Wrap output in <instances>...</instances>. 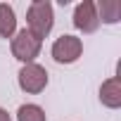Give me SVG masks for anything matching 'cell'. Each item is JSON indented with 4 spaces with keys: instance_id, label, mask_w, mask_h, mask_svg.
<instances>
[{
    "instance_id": "obj_6",
    "label": "cell",
    "mask_w": 121,
    "mask_h": 121,
    "mask_svg": "<svg viewBox=\"0 0 121 121\" xmlns=\"http://www.w3.org/2000/svg\"><path fill=\"white\" fill-rule=\"evenodd\" d=\"M100 102L107 109H119L121 107V78L119 76H109L107 81H102V86H100Z\"/></svg>"
},
{
    "instance_id": "obj_9",
    "label": "cell",
    "mask_w": 121,
    "mask_h": 121,
    "mask_svg": "<svg viewBox=\"0 0 121 121\" xmlns=\"http://www.w3.org/2000/svg\"><path fill=\"white\" fill-rule=\"evenodd\" d=\"M17 121H48L45 116V109L36 102H26V104H19L17 109Z\"/></svg>"
},
{
    "instance_id": "obj_4",
    "label": "cell",
    "mask_w": 121,
    "mask_h": 121,
    "mask_svg": "<svg viewBox=\"0 0 121 121\" xmlns=\"http://www.w3.org/2000/svg\"><path fill=\"white\" fill-rule=\"evenodd\" d=\"M17 83L24 93L29 95H38L48 88L50 83V76L45 71V67H40L38 62H31V64H22L19 74H17Z\"/></svg>"
},
{
    "instance_id": "obj_8",
    "label": "cell",
    "mask_w": 121,
    "mask_h": 121,
    "mask_svg": "<svg viewBox=\"0 0 121 121\" xmlns=\"http://www.w3.org/2000/svg\"><path fill=\"white\" fill-rule=\"evenodd\" d=\"M17 33V14L14 7L0 3V38H12Z\"/></svg>"
},
{
    "instance_id": "obj_1",
    "label": "cell",
    "mask_w": 121,
    "mask_h": 121,
    "mask_svg": "<svg viewBox=\"0 0 121 121\" xmlns=\"http://www.w3.org/2000/svg\"><path fill=\"white\" fill-rule=\"evenodd\" d=\"M55 26V10L50 0H33L26 10V31H31L36 38H45L50 36Z\"/></svg>"
},
{
    "instance_id": "obj_7",
    "label": "cell",
    "mask_w": 121,
    "mask_h": 121,
    "mask_svg": "<svg viewBox=\"0 0 121 121\" xmlns=\"http://www.w3.org/2000/svg\"><path fill=\"white\" fill-rule=\"evenodd\" d=\"M97 5V17L100 24H119L121 22V3L119 0H102Z\"/></svg>"
},
{
    "instance_id": "obj_5",
    "label": "cell",
    "mask_w": 121,
    "mask_h": 121,
    "mask_svg": "<svg viewBox=\"0 0 121 121\" xmlns=\"http://www.w3.org/2000/svg\"><path fill=\"white\" fill-rule=\"evenodd\" d=\"M74 29L81 33H95L100 29V17H97V5L93 0H83L74 7Z\"/></svg>"
},
{
    "instance_id": "obj_2",
    "label": "cell",
    "mask_w": 121,
    "mask_h": 121,
    "mask_svg": "<svg viewBox=\"0 0 121 121\" xmlns=\"http://www.w3.org/2000/svg\"><path fill=\"white\" fill-rule=\"evenodd\" d=\"M10 50H12V57L22 64H31L36 62V57L40 55L43 50V40L36 38L31 31L26 29H19L12 38H10Z\"/></svg>"
},
{
    "instance_id": "obj_3",
    "label": "cell",
    "mask_w": 121,
    "mask_h": 121,
    "mask_svg": "<svg viewBox=\"0 0 121 121\" xmlns=\"http://www.w3.org/2000/svg\"><path fill=\"white\" fill-rule=\"evenodd\" d=\"M50 55L57 64H74L83 55V40L74 33H62L59 38H55V43L50 48Z\"/></svg>"
},
{
    "instance_id": "obj_10",
    "label": "cell",
    "mask_w": 121,
    "mask_h": 121,
    "mask_svg": "<svg viewBox=\"0 0 121 121\" xmlns=\"http://www.w3.org/2000/svg\"><path fill=\"white\" fill-rule=\"evenodd\" d=\"M0 121H12V116H10L7 109H3V107H0Z\"/></svg>"
}]
</instances>
